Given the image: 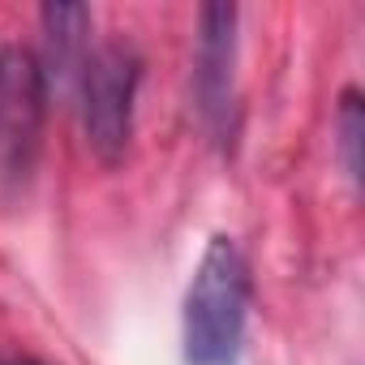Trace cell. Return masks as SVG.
Instances as JSON below:
<instances>
[{
    "label": "cell",
    "instance_id": "cell-1",
    "mask_svg": "<svg viewBox=\"0 0 365 365\" xmlns=\"http://www.w3.org/2000/svg\"><path fill=\"white\" fill-rule=\"evenodd\" d=\"M250 314V267L232 237H211L185 292V361L237 365Z\"/></svg>",
    "mask_w": 365,
    "mask_h": 365
},
{
    "label": "cell",
    "instance_id": "cell-2",
    "mask_svg": "<svg viewBox=\"0 0 365 365\" xmlns=\"http://www.w3.org/2000/svg\"><path fill=\"white\" fill-rule=\"evenodd\" d=\"M142 82V56L129 43H103L82 69V129L86 146L103 168H116L133 133V99Z\"/></svg>",
    "mask_w": 365,
    "mask_h": 365
},
{
    "label": "cell",
    "instance_id": "cell-3",
    "mask_svg": "<svg viewBox=\"0 0 365 365\" xmlns=\"http://www.w3.org/2000/svg\"><path fill=\"white\" fill-rule=\"evenodd\" d=\"M48 116V86L39 56L26 48H0V180L26 185Z\"/></svg>",
    "mask_w": 365,
    "mask_h": 365
},
{
    "label": "cell",
    "instance_id": "cell-4",
    "mask_svg": "<svg viewBox=\"0 0 365 365\" xmlns=\"http://www.w3.org/2000/svg\"><path fill=\"white\" fill-rule=\"evenodd\" d=\"M198 112L215 138L232 133L237 112V9L202 5L198 14V61H194Z\"/></svg>",
    "mask_w": 365,
    "mask_h": 365
},
{
    "label": "cell",
    "instance_id": "cell-5",
    "mask_svg": "<svg viewBox=\"0 0 365 365\" xmlns=\"http://www.w3.org/2000/svg\"><path fill=\"white\" fill-rule=\"evenodd\" d=\"M43 22V86L52 91H69L73 82H82V69L91 61V9L86 5H69V0H56V5H43L39 14Z\"/></svg>",
    "mask_w": 365,
    "mask_h": 365
},
{
    "label": "cell",
    "instance_id": "cell-6",
    "mask_svg": "<svg viewBox=\"0 0 365 365\" xmlns=\"http://www.w3.org/2000/svg\"><path fill=\"white\" fill-rule=\"evenodd\" d=\"M335 133H339V159H344V172L352 185H361V142H365V112H361V95L356 91H344L339 99V116H335Z\"/></svg>",
    "mask_w": 365,
    "mask_h": 365
}]
</instances>
